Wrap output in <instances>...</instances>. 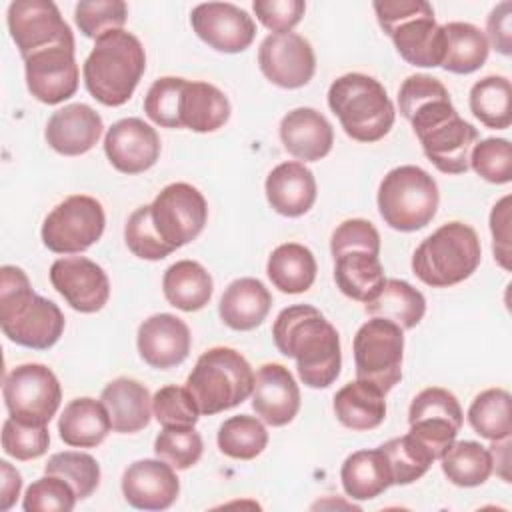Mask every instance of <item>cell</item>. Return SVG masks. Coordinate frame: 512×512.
Here are the masks:
<instances>
[{"mask_svg":"<svg viewBox=\"0 0 512 512\" xmlns=\"http://www.w3.org/2000/svg\"><path fill=\"white\" fill-rule=\"evenodd\" d=\"M510 196L500 198L492 212H490V232H492V252L494 260L504 268L510 270V258H512V244H510Z\"/></svg>","mask_w":512,"mask_h":512,"instance_id":"55","label":"cell"},{"mask_svg":"<svg viewBox=\"0 0 512 512\" xmlns=\"http://www.w3.org/2000/svg\"><path fill=\"white\" fill-rule=\"evenodd\" d=\"M102 130L100 114L92 106L78 102L56 110L48 118L44 138L58 154L80 156L98 144Z\"/></svg>","mask_w":512,"mask_h":512,"instance_id":"23","label":"cell"},{"mask_svg":"<svg viewBox=\"0 0 512 512\" xmlns=\"http://www.w3.org/2000/svg\"><path fill=\"white\" fill-rule=\"evenodd\" d=\"M512 88L506 76H486L470 88V110L488 128L504 130L512 124Z\"/></svg>","mask_w":512,"mask_h":512,"instance_id":"39","label":"cell"},{"mask_svg":"<svg viewBox=\"0 0 512 512\" xmlns=\"http://www.w3.org/2000/svg\"><path fill=\"white\" fill-rule=\"evenodd\" d=\"M196 36L210 48L224 54L244 52L256 36L252 16L230 2H204L190 14Z\"/></svg>","mask_w":512,"mask_h":512,"instance_id":"17","label":"cell"},{"mask_svg":"<svg viewBox=\"0 0 512 512\" xmlns=\"http://www.w3.org/2000/svg\"><path fill=\"white\" fill-rule=\"evenodd\" d=\"M270 306L272 294L258 278H238L224 290L218 314L228 328L248 332L266 320Z\"/></svg>","mask_w":512,"mask_h":512,"instance_id":"27","label":"cell"},{"mask_svg":"<svg viewBox=\"0 0 512 512\" xmlns=\"http://www.w3.org/2000/svg\"><path fill=\"white\" fill-rule=\"evenodd\" d=\"M352 250H362L374 256L380 254V234L372 222L364 218H350V220H344L332 232L330 252L334 258Z\"/></svg>","mask_w":512,"mask_h":512,"instance_id":"52","label":"cell"},{"mask_svg":"<svg viewBox=\"0 0 512 512\" xmlns=\"http://www.w3.org/2000/svg\"><path fill=\"white\" fill-rule=\"evenodd\" d=\"M50 282L66 304L82 314L102 310L110 298V280L102 266L86 256H64L50 266Z\"/></svg>","mask_w":512,"mask_h":512,"instance_id":"16","label":"cell"},{"mask_svg":"<svg viewBox=\"0 0 512 512\" xmlns=\"http://www.w3.org/2000/svg\"><path fill=\"white\" fill-rule=\"evenodd\" d=\"M488 452H490V458H492V468H496V472L502 476V480L510 482V474L506 470L508 464H510V438L492 442Z\"/></svg>","mask_w":512,"mask_h":512,"instance_id":"58","label":"cell"},{"mask_svg":"<svg viewBox=\"0 0 512 512\" xmlns=\"http://www.w3.org/2000/svg\"><path fill=\"white\" fill-rule=\"evenodd\" d=\"M152 412L162 426H196L200 410L184 386H164L152 398Z\"/></svg>","mask_w":512,"mask_h":512,"instance_id":"50","label":"cell"},{"mask_svg":"<svg viewBox=\"0 0 512 512\" xmlns=\"http://www.w3.org/2000/svg\"><path fill=\"white\" fill-rule=\"evenodd\" d=\"M482 260L476 230L464 222H448L434 230L412 254V272L432 288H448L470 278Z\"/></svg>","mask_w":512,"mask_h":512,"instance_id":"6","label":"cell"},{"mask_svg":"<svg viewBox=\"0 0 512 512\" xmlns=\"http://www.w3.org/2000/svg\"><path fill=\"white\" fill-rule=\"evenodd\" d=\"M50 446V434L46 426L26 424L16 418H6L2 426V450L16 460H34L46 454Z\"/></svg>","mask_w":512,"mask_h":512,"instance_id":"49","label":"cell"},{"mask_svg":"<svg viewBox=\"0 0 512 512\" xmlns=\"http://www.w3.org/2000/svg\"><path fill=\"white\" fill-rule=\"evenodd\" d=\"M280 140L288 154L304 162L322 160L334 144L332 124L314 108L290 110L280 122Z\"/></svg>","mask_w":512,"mask_h":512,"instance_id":"24","label":"cell"},{"mask_svg":"<svg viewBox=\"0 0 512 512\" xmlns=\"http://www.w3.org/2000/svg\"><path fill=\"white\" fill-rule=\"evenodd\" d=\"M180 492L174 468L164 460H136L122 474V494L138 510H166Z\"/></svg>","mask_w":512,"mask_h":512,"instance_id":"21","label":"cell"},{"mask_svg":"<svg viewBox=\"0 0 512 512\" xmlns=\"http://www.w3.org/2000/svg\"><path fill=\"white\" fill-rule=\"evenodd\" d=\"M356 380L388 394L402 378L404 330L384 318H370L354 336Z\"/></svg>","mask_w":512,"mask_h":512,"instance_id":"10","label":"cell"},{"mask_svg":"<svg viewBox=\"0 0 512 512\" xmlns=\"http://www.w3.org/2000/svg\"><path fill=\"white\" fill-rule=\"evenodd\" d=\"M378 448L388 460L392 484H402V486L412 484L414 480L422 478L434 462V456L430 454V450L420 440H416L410 432L404 436L392 438Z\"/></svg>","mask_w":512,"mask_h":512,"instance_id":"41","label":"cell"},{"mask_svg":"<svg viewBox=\"0 0 512 512\" xmlns=\"http://www.w3.org/2000/svg\"><path fill=\"white\" fill-rule=\"evenodd\" d=\"M376 202L382 220L390 228L416 232L436 216L440 202L438 184L420 166H396L382 178Z\"/></svg>","mask_w":512,"mask_h":512,"instance_id":"9","label":"cell"},{"mask_svg":"<svg viewBox=\"0 0 512 512\" xmlns=\"http://www.w3.org/2000/svg\"><path fill=\"white\" fill-rule=\"evenodd\" d=\"M374 12L384 34L390 36L398 54L412 66L436 68L444 56L442 26L424 0H376Z\"/></svg>","mask_w":512,"mask_h":512,"instance_id":"8","label":"cell"},{"mask_svg":"<svg viewBox=\"0 0 512 512\" xmlns=\"http://www.w3.org/2000/svg\"><path fill=\"white\" fill-rule=\"evenodd\" d=\"M44 474L64 478L76 492L78 500L88 498L100 484V464L86 452H56L44 464Z\"/></svg>","mask_w":512,"mask_h":512,"instance_id":"42","label":"cell"},{"mask_svg":"<svg viewBox=\"0 0 512 512\" xmlns=\"http://www.w3.org/2000/svg\"><path fill=\"white\" fill-rule=\"evenodd\" d=\"M104 152L110 164L124 174H140L160 158L158 132L140 118L114 122L104 136Z\"/></svg>","mask_w":512,"mask_h":512,"instance_id":"19","label":"cell"},{"mask_svg":"<svg viewBox=\"0 0 512 512\" xmlns=\"http://www.w3.org/2000/svg\"><path fill=\"white\" fill-rule=\"evenodd\" d=\"M334 280L344 296L366 304L378 294L386 276L378 256L352 250L334 258Z\"/></svg>","mask_w":512,"mask_h":512,"instance_id":"35","label":"cell"},{"mask_svg":"<svg viewBox=\"0 0 512 512\" xmlns=\"http://www.w3.org/2000/svg\"><path fill=\"white\" fill-rule=\"evenodd\" d=\"M512 2L504 0L500 2L488 16L486 28H488V38L494 50H498L504 56L512 54Z\"/></svg>","mask_w":512,"mask_h":512,"instance_id":"56","label":"cell"},{"mask_svg":"<svg viewBox=\"0 0 512 512\" xmlns=\"http://www.w3.org/2000/svg\"><path fill=\"white\" fill-rule=\"evenodd\" d=\"M252 10L262 26L274 34H284L302 20L306 4L302 0H254Z\"/></svg>","mask_w":512,"mask_h":512,"instance_id":"53","label":"cell"},{"mask_svg":"<svg viewBox=\"0 0 512 512\" xmlns=\"http://www.w3.org/2000/svg\"><path fill=\"white\" fill-rule=\"evenodd\" d=\"M408 122L422 144L424 156L444 174H464L470 168V150L478 130L460 118L450 96L418 106Z\"/></svg>","mask_w":512,"mask_h":512,"instance_id":"5","label":"cell"},{"mask_svg":"<svg viewBox=\"0 0 512 512\" xmlns=\"http://www.w3.org/2000/svg\"><path fill=\"white\" fill-rule=\"evenodd\" d=\"M216 442L224 456L234 460H252L264 452L268 444V430L256 416L238 414L220 424Z\"/></svg>","mask_w":512,"mask_h":512,"instance_id":"40","label":"cell"},{"mask_svg":"<svg viewBox=\"0 0 512 512\" xmlns=\"http://www.w3.org/2000/svg\"><path fill=\"white\" fill-rule=\"evenodd\" d=\"M64 314L52 300L38 296L18 266L0 268V328L24 348L48 350L64 332Z\"/></svg>","mask_w":512,"mask_h":512,"instance_id":"2","label":"cell"},{"mask_svg":"<svg viewBox=\"0 0 512 512\" xmlns=\"http://www.w3.org/2000/svg\"><path fill=\"white\" fill-rule=\"evenodd\" d=\"M100 402L104 404L110 424L114 432L134 434L144 430L150 424L152 416V398L148 388L134 380L120 376L108 382L100 394Z\"/></svg>","mask_w":512,"mask_h":512,"instance_id":"26","label":"cell"},{"mask_svg":"<svg viewBox=\"0 0 512 512\" xmlns=\"http://www.w3.org/2000/svg\"><path fill=\"white\" fill-rule=\"evenodd\" d=\"M6 22L22 60L54 46L74 48V34L50 0H16L8 6Z\"/></svg>","mask_w":512,"mask_h":512,"instance_id":"14","label":"cell"},{"mask_svg":"<svg viewBox=\"0 0 512 512\" xmlns=\"http://www.w3.org/2000/svg\"><path fill=\"white\" fill-rule=\"evenodd\" d=\"M24 74L28 92L48 104H60L72 98L78 90V64L74 58V48L54 46L24 58Z\"/></svg>","mask_w":512,"mask_h":512,"instance_id":"18","label":"cell"},{"mask_svg":"<svg viewBox=\"0 0 512 512\" xmlns=\"http://www.w3.org/2000/svg\"><path fill=\"white\" fill-rule=\"evenodd\" d=\"M316 258L310 248L298 242H286L272 250L266 274L274 288L284 294H302L316 280Z\"/></svg>","mask_w":512,"mask_h":512,"instance_id":"33","label":"cell"},{"mask_svg":"<svg viewBox=\"0 0 512 512\" xmlns=\"http://www.w3.org/2000/svg\"><path fill=\"white\" fill-rule=\"evenodd\" d=\"M102 204L86 194H74L52 208L42 224V242L56 254H80L104 232Z\"/></svg>","mask_w":512,"mask_h":512,"instance_id":"11","label":"cell"},{"mask_svg":"<svg viewBox=\"0 0 512 512\" xmlns=\"http://www.w3.org/2000/svg\"><path fill=\"white\" fill-rule=\"evenodd\" d=\"M444 56L442 68L452 74H472L488 58L486 34L470 22H448L442 26Z\"/></svg>","mask_w":512,"mask_h":512,"instance_id":"36","label":"cell"},{"mask_svg":"<svg viewBox=\"0 0 512 512\" xmlns=\"http://www.w3.org/2000/svg\"><path fill=\"white\" fill-rule=\"evenodd\" d=\"M280 354L294 358L300 380L310 388H328L340 374L342 352L336 328L310 304L284 308L272 326Z\"/></svg>","mask_w":512,"mask_h":512,"instance_id":"1","label":"cell"},{"mask_svg":"<svg viewBox=\"0 0 512 512\" xmlns=\"http://www.w3.org/2000/svg\"><path fill=\"white\" fill-rule=\"evenodd\" d=\"M468 422L476 434L496 442L510 438L512 432V398L504 388H488L480 392L470 408Z\"/></svg>","mask_w":512,"mask_h":512,"instance_id":"38","label":"cell"},{"mask_svg":"<svg viewBox=\"0 0 512 512\" xmlns=\"http://www.w3.org/2000/svg\"><path fill=\"white\" fill-rule=\"evenodd\" d=\"M450 96L446 86L428 74H412L408 76L400 90H398V104H400V114L408 120V116L422 104L434 100V98H444Z\"/></svg>","mask_w":512,"mask_h":512,"instance_id":"54","label":"cell"},{"mask_svg":"<svg viewBox=\"0 0 512 512\" xmlns=\"http://www.w3.org/2000/svg\"><path fill=\"white\" fill-rule=\"evenodd\" d=\"M230 118V102L220 88L200 80H186L180 96V128L214 132Z\"/></svg>","mask_w":512,"mask_h":512,"instance_id":"28","label":"cell"},{"mask_svg":"<svg viewBox=\"0 0 512 512\" xmlns=\"http://www.w3.org/2000/svg\"><path fill=\"white\" fill-rule=\"evenodd\" d=\"M4 404L12 418L48 426L62 402V388L56 374L44 364H20L6 378L2 386Z\"/></svg>","mask_w":512,"mask_h":512,"instance_id":"12","label":"cell"},{"mask_svg":"<svg viewBox=\"0 0 512 512\" xmlns=\"http://www.w3.org/2000/svg\"><path fill=\"white\" fill-rule=\"evenodd\" d=\"M252 408L256 416L270 426L290 424L300 410V388L282 364L270 362L258 368L254 376Z\"/></svg>","mask_w":512,"mask_h":512,"instance_id":"22","label":"cell"},{"mask_svg":"<svg viewBox=\"0 0 512 512\" xmlns=\"http://www.w3.org/2000/svg\"><path fill=\"white\" fill-rule=\"evenodd\" d=\"M186 80L162 76L152 82L144 98L146 116L162 128H180V96Z\"/></svg>","mask_w":512,"mask_h":512,"instance_id":"46","label":"cell"},{"mask_svg":"<svg viewBox=\"0 0 512 512\" xmlns=\"http://www.w3.org/2000/svg\"><path fill=\"white\" fill-rule=\"evenodd\" d=\"M266 200L274 212L298 218L316 202V178L302 162H282L266 178Z\"/></svg>","mask_w":512,"mask_h":512,"instance_id":"25","label":"cell"},{"mask_svg":"<svg viewBox=\"0 0 512 512\" xmlns=\"http://www.w3.org/2000/svg\"><path fill=\"white\" fill-rule=\"evenodd\" d=\"M110 428L112 424L104 404L88 396L70 400L58 420L62 442L74 448H94L102 444Z\"/></svg>","mask_w":512,"mask_h":512,"instance_id":"29","label":"cell"},{"mask_svg":"<svg viewBox=\"0 0 512 512\" xmlns=\"http://www.w3.org/2000/svg\"><path fill=\"white\" fill-rule=\"evenodd\" d=\"M128 6L122 0H82L74 8V20L86 38H100L110 30H122Z\"/></svg>","mask_w":512,"mask_h":512,"instance_id":"44","label":"cell"},{"mask_svg":"<svg viewBox=\"0 0 512 512\" xmlns=\"http://www.w3.org/2000/svg\"><path fill=\"white\" fill-rule=\"evenodd\" d=\"M150 212L156 232L172 250L196 240L208 220L206 198L186 182L164 186L150 204Z\"/></svg>","mask_w":512,"mask_h":512,"instance_id":"13","label":"cell"},{"mask_svg":"<svg viewBox=\"0 0 512 512\" xmlns=\"http://www.w3.org/2000/svg\"><path fill=\"white\" fill-rule=\"evenodd\" d=\"M204 444L194 426H164L154 440V454L176 470H188L202 456Z\"/></svg>","mask_w":512,"mask_h":512,"instance_id":"43","label":"cell"},{"mask_svg":"<svg viewBox=\"0 0 512 512\" xmlns=\"http://www.w3.org/2000/svg\"><path fill=\"white\" fill-rule=\"evenodd\" d=\"M76 500L74 488L64 478L44 474L26 488L22 508L26 512H70Z\"/></svg>","mask_w":512,"mask_h":512,"instance_id":"48","label":"cell"},{"mask_svg":"<svg viewBox=\"0 0 512 512\" xmlns=\"http://www.w3.org/2000/svg\"><path fill=\"white\" fill-rule=\"evenodd\" d=\"M386 394L376 386L354 380L344 384L334 396V414L350 430L364 432L378 428L386 418Z\"/></svg>","mask_w":512,"mask_h":512,"instance_id":"30","label":"cell"},{"mask_svg":"<svg viewBox=\"0 0 512 512\" xmlns=\"http://www.w3.org/2000/svg\"><path fill=\"white\" fill-rule=\"evenodd\" d=\"M422 418H444L454 422L456 426L462 428L464 416H462V408L460 402L456 400V396L452 392H448L446 388H438V386H430L424 388L422 392H418L408 408V424L422 420Z\"/></svg>","mask_w":512,"mask_h":512,"instance_id":"51","label":"cell"},{"mask_svg":"<svg viewBox=\"0 0 512 512\" xmlns=\"http://www.w3.org/2000/svg\"><path fill=\"white\" fill-rule=\"evenodd\" d=\"M258 64L272 84L294 90L312 80L316 56L312 44L296 32L268 34L258 48Z\"/></svg>","mask_w":512,"mask_h":512,"instance_id":"15","label":"cell"},{"mask_svg":"<svg viewBox=\"0 0 512 512\" xmlns=\"http://www.w3.org/2000/svg\"><path fill=\"white\" fill-rule=\"evenodd\" d=\"M364 310L370 318H384L398 324L402 330H410L422 320L426 312V298L406 280L388 278L378 294L366 302Z\"/></svg>","mask_w":512,"mask_h":512,"instance_id":"34","label":"cell"},{"mask_svg":"<svg viewBox=\"0 0 512 512\" xmlns=\"http://www.w3.org/2000/svg\"><path fill=\"white\" fill-rule=\"evenodd\" d=\"M328 106L346 136L356 142H378L394 126L396 110L386 88L372 76L350 72L328 88Z\"/></svg>","mask_w":512,"mask_h":512,"instance_id":"4","label":"cell"},{"mask_svg":"<svg viewBox=\"0 0 512 512\" xmlns=\"http://www.w3.org/2000/svg\"><path fill=\"white\" fill-rule=\"evenodd\" d=\"M164 298L182 312H196L212 298V276L194 260H178L166 268L162 278Z\"/></svg>","mask_w":512,"mask_h":512,"instance_id":"32","label":"cell"},{"mask_svg":"<svg viewBox=\"0 0 512 512\" xmlns=\"http://www.w3.org/2000/svg\"><path fill=\"white\" fill-rule=\"evenodd\" d=\"M140 358L158 370H168L188 358L192 336L186 322L174 314L160 312L146 318L136 334Z\"/></svg>","mask_w":512,"mask_h":512,"instance_id":"20","label":"cell"},{"mask_svg":"<svg viewBox=\"0 0 512 512\" xmlns=\"http://www.w3.org/2000/svg\"><path fill=\"white\" fill-rule=\"evenodd\" d=\"M340 480L352 500H372L392 486V474L380 448L352 452L342 468Z\"/></svg>","mask_w":512,"mask_h":512,"instance_id":"31","label":"cell"},{"mask_svg":"<svg viewBox=\"0 0 512 512\" xmlns=\"http://www.w3.org/2000/svg\"><path fill=\"white\" fill-rule=\"evenodd\" d=\"M254 370L248 360L228 346L206 350L186 378L200 414L212 416L242 404L254 390Z\"/></svg>","mask_w":512,"mask_h":512,"instance_id":"7","label":"cell"},{"mask_svg":"<svg viewBox=\"0 0 512 512\" xmlns=\"http://www.w3.org/2000/svg\"><path fill=\"white\" fill-rule=\"evenodd\" d=\"M146 70L140 40L126 30H110L96 38L82 74L86 90L104 106H122L134 94Z\"/></svg>","mask_w":512,"mask_h":512,"instance_id":"3","label":"cell"},{"mask_svg":"<svg viewBox=\"0 0 512 512\" xmlns=\"http://www.w3.org/2000/svg\"><path fill=\"white\" fill-rule=\"evenodd\" d=\"M0 510L6 512L14 506L16 498L20 496L22 488V476L20 472L6 460H0Z\"/></svg>","mask_w":512,"mask_h":512,"instance_id":"57","label":"cell"},{"mask_svg":"<svg viewBox=\"0 0 512 512\" xmlns=\"http://www.w3.org/2000/svg\"><path fill=\"white\" fill-rule=\"evenodd\" d=\"M124 240L128 250L142 260H162L174 250L160 238L152 224L150 204L136 208L124 226Z\"/></svg>","mask_w":512,"mask_h":512,"instance_id":"45","label":"cell"},{"mask_svg":"<svg viewBox=\"0 0 512 512\" xmlns=\"http://www.w3.org/2000/svg\"><path fill=\"white\" fill-rule=\"evenodd\" d=\"M444 476L462 488L484 484L492 474V458L486 446L474 440L454 442L440 458Z\"/></svg>","mask_w":512,"mask_h":512,"instance_id":"37","label":"cell"},{"mask_svg":"<svg viewBox=\"0 0 512 512\" xmlns=\"http://www.w3.org/2000/svg\"><path fill=\"white\" fill-rule=\"evenodd\" d=\"M470 168L492 184L512 180V146L506 138H486L472 146Z\"/></svg>","mask_w":512,"mask_h":512,"instance_id":"47","label":"cell"}]
</instances>
